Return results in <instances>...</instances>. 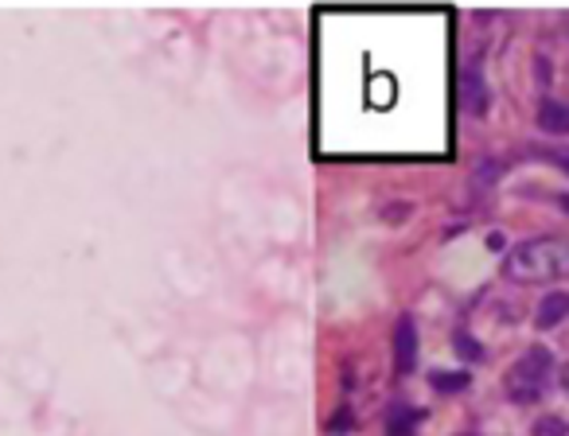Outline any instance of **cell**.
<instances>
[{"label": "cell", "instance_id": "cell-12", "mask_svg": "<svg viewBox=\"0 0 569 436\" xmlns=\"http://www.w3.org/2000/svg\"><path fill=\"white\" fill-rule=\"evenodd\" d=\"M558 382H561V390H566V393H569V363H566V366H561V374H558Z\"/></svg>", "mask_w": 569, "mask_h": 436}, {"label": "cell", "instance_id": "cell-2", "mask_svg": "<svg viewBox=\"0 0 569 436\" xmlns=\"http://www.w3.org/2000/svg\"><path fill=\"white\" fill-rule=\"evenodd\" d=\"M554 370V355L546 347H531L523 358H515L503 378V390L515 405H534V401L546 393V382H550Z\"/></svg>", "mask_w": 569, "mask_h": 436}, {"label": "cell", "instance_id": "cell-10", "mask_svg": "<svg viewBox=\"0 0 569 436\" xmlns=\"http://www.w3.org/2000/svg\"><path fill=\"white\" fill-rule=\"evenodd\" d=\"M538 156H543V161H550V164H558V168L569 176V149H538Z\"/></svg>", "mask_w": 569, "mask_h": 436}, {"label": "cell", "instance_id": "cell-4", "mask_svg": "<svg viewBox=\"0 0 569 436\" xmlns=\"http://www.w3.org/2000/svg\"><path fill=\"white\" fill-rule=\"evenodd\" d=\"M461 102L468 114L480 117L484 109H488V82L480 79V71L476 67H468V71L461 74Z\"/></svg>", "mask_w": 569, "mask_h": 436}, {"label": "cell", "instance_id": "cell-8", "mask_svg": "<svg viewBox=\"0 0 569 436\" xmlns=\"http://www.w3.org/2000/svg\"><path fill=\"white\" fill-rule=\"evenodd\" d=\"M429 386H433L437 393H456V390H464V386H468V374H461V370H433V374H429Z\"/></svg>", "mask_w": 569, "mask_h": 436}, {"label": "cell", "instance_id": "cell-11", "mask_svg": "<svg viewBox=\"0 0 569 436\" xmlns=\"http://www.w3.org/2000/svg\"><path fill=\"white\" fill-rule=\"evenodd\" d=\"M456 351H461L464 358H480L484 355V351L476 347V339H472V335H456Z\"/></svg>", "mask_w": 569, "mask_h": 436}, {"label": "cell", "instance_id": "cell-3", "mask_svg": "<svg viewBox=\"0 0 569 436\" xmlns=\"http://www.w3.org/2000/svg\"><path fill=\"white\" fill-rule=\"evenodd\" d=\"M414 366H418V323L409 320V316H402L394 323V370L409 374Z\"/></svg>", "mask_w": 569, "mask_h": 436}, {"label": "cell", "instance_id": "cell-1", "mask_svg": "<svg viewBox=\"0 0 569 436\" xmlns=\"http://www.w3.org/2000/svg\"><path fill=\"white\" fill-rule=\"evenodd\" d=\"M569 266V241L561 238H531L523 246H515L503 261V273L511 281H523V285H534V281H554L561 269Z\"/></svg>", "mask_w": 569, "mask_h": 436}, {"label": "cell", "instance_id": "cell-9", "mask_svg": "<svg viewBox=\"0 0 569 436\" xmlns=\"http://www.w3.org/2000/svg\"><path fill=\"white\" fill-rule=\"evenodd\" d=\"M534 436H569V425L561 417H538L534 421Z\"/></svg>", "mask_w": 569, "mask_h": 436}, {"label": "cell", "instance_id": "cell-6", "mask_svg": "<svg viewBox=\"0 0 569 436\" xmlns=\"http://www.w3.org/2000/svg\"><path fill=\"white\" fill-rule=\"evenodd\" d=\"M538 125H543L546 133H569V106L546 98L543 106H538Z\"/></svg>", "mask_w": 569, "mask_h": 436}, {"label": "cell", "instance_id": "cell-5", "mask_svg": "<svg viewBox=\"0 0 569 436\" xmlns=\"http://www.w3.org/2000/svg\"><path fill=\"white\" fill-rule=\"evenodd\" d=\"M569 316V293H550L543 304H538V316H534V328L546 331V328H558L561 320Z\"/></svg>", "mask_w": 569, "mask_h": 436}, {"label": "cell", "instance_id": "cell-7", "mask_svg": "<svg viewBox=\"0 0 569 436\" xmlns=\"http://www.w3.org/2000/svg\"><path fill=\"white\" fill-rule=\"evenodd\" d=\"M421 425V413L409 410V405H394L391 417H386V436H414V428Z\"/></svg>", "mask_w": 569, "mask_h": 436}]
</instances>
